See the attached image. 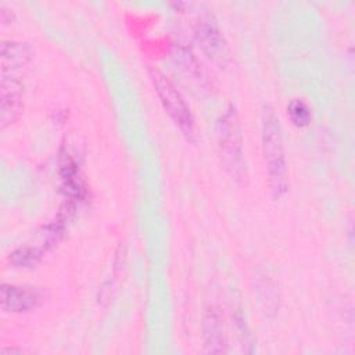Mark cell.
<instances>
[{"instance_id":"7a4b0ae2","label":"cell","mask_w":355,"mask_h":355,"mask_svg":"<svg viewBox=\"0 0 355 355\" xmlns=\"http://www.w3.org/2000/svg\"><path fill=\"white\" fill-rule=\"evenodd\" d=\"M216 137L222 164L233 179H241L245 173L243 151V132L239 114L233 105L219 116L216 122Z\"/></svg>"},{"instance_id":"3957f363","label":"cell","mask_w":355,"mask_h":355,"mask_svg":"<svg viewBox=\"0 0 355 355\" xmlns=\"http://www.w3.org/2000/svg\"><path fill=\"white\" fill-rule=\"evenodd\" d=\"M150 76L165 111L179 129L191 139L194 136V119L183 96L161 71L150 68Z\"/></svg>"},{"instance_id":"6da1fadb","label":"cell","mask_w":355,"mask_h":355,"mask_svg":"<svg viewBox=\"0 0 355 355\" xmlns=\"http://www.w3.org/2000/svg\"><path fill=\"white\" fill-rule=\"evenodd\" d=\"M262 153L269 176V184L275 196H282L287 187L286 154L279 118L270 108L262 115Z\"/></svg>"},{"instance_id":"8992f818","label":"cell","mask_w":355,"mask_h":355,"mask_svg":"<svg viewBox=\"0 0 355 355\" xmlns=\"http://www.w3.org/2000/svg\"><path fill=\"white\" fill-rule=\"evenodd\" d=\"M24 104V85L11 76L1 79V101H0V122L6 128L19 115Z\"/></svg>"},{"instance_id":"ba28073f","label":"cell","mask_w":355,"mask_h":355,"mask_svg":"<svg viewBox=\"0 0 355 355\" xmlns=\"http://www.w3.org/2000/svg\"><path fill=\"white\" fill-rule=\"evenodd\" d=\"M1 67L3 71H11L24 67L32 55V50L28 44L21 43V42H14V40H4L1 43Z\"/></svg>"},{"instance_id":"52a82bcc","label":"cell","mask_w":355,"mask_h":355,"mask_svg":"<svg viewBox=\"0 0 355 355\" xmlns=\"http://www.w3.org/2000/svg\"><path fill=\"white\" fill-rule=\"evenodd\" d=\"M202 336L207 352L222 354L226 351V340L223 333V318L219 309L211 306L202 316Z\"/></svg>"},{"instance_id":"30bf717a","label":"cell","mask_w":355,"mask_h":355,"mask_svg":"<svg viewBox=\"0 0 355 355\" xmlns=\"http://www.w3.org/2000/svg\"><path fill=\"white\" fill-rule=\"evenodd\" d=\"M40 252L31 247H21L10 254V262L18 268H32L40 262Z\"/></svg>"},{"instance_id":"5b68a950","label":"cell","mask_w":355,"mask_h":355,"mask_svg":"<svg viewBox=\"0 0 355 355\" xmlns=\"http://www.w3.org/2000/svg\"><path fill=\"white\" fill-rule=\"evenodd\" d=\"M194 36L198 47L204 51V54L209 60L220 65L226 64L230 60L229 47L215 24L209 21H204L196 29Z\"/></svg>"},{"instance_id":"277c9868","label":"cell","mask_w":355,"mask_h":355,"mask_svg":"<svg viewBox=\"0 0 355 355\" xmlns=\"http://www.w3.org/2000/svg\"><path fill=\"white\" fill-rule=\"evenodd\" d=\"M46 300V291L40 287L3 284L0 288V304L4 312L24 313L39 308Z\"/></svg>"},{"instance_id":"9c48e42d","label":"cell","mask_w":355,"mask_h":355,"mask_svg":"<svg viewBox=\"0 0 355 355\" xmlns=\"http://www.w3.org/2000/svg\"><path fill=\"white\" fill-rule=\"evenodd\" d=\"M287 114H288V118L291 119V122L298 128L308 126L311 122V118H312L308 104L300 98H293L288 103Z\"/></svg>"}]
</instances>
